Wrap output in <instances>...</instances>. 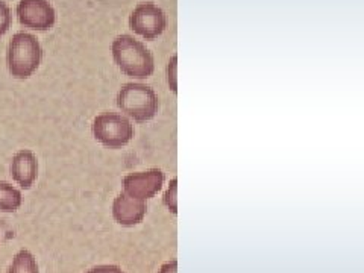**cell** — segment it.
<instances>
[{
  "instance_id": "obj_1",
  "label": "cell",
  "mask_w": 364,
  "mask_h": 273,
  "mask_svg": "<svg viewBox=\"0 0 364 273\" xmlns=\"http://www.w3.org/2000/svg\"><path fill=\"white\" fill-rule=\"evenodd\" d=\"M112 60L119 70L131 79L143 81L155 70V58L146 46L132 36H119L111 43Z\"/></svg>"
},
{
  "instance_id": "obj_2",
  "label": "cell",
  "mask_w": 364,
  "mask_h": 273,
  "mask_svg": "<svg viewBox=\"0 0 364 273\" xmlns=\"http://www.w3.org/2000/svg\"><path fill=\"white\" fill-rule=\"evenodd\" d=\"M43 61V48L36 36L17 32L9 40L6 49V65L9 75L16 79H29L38 70Z\"/></svg>"
},
{
  "instance_id": "obj_3",
  "label": "cell",
  "mask_w": 364,
  "mask_h": 273,
  "mask_svg": "<svg viewBox=\"0 0 364 273\" xmlns=\"http://www.w3.org/2000/svg\"><path fill=\"white\" fill-rule=\"evenodd\" d=\"M116 104L123 116L136 123L151 122L159 111V99L154 88L140 82L122 85Z\"/></svg>"
},
{
  "instance_id": "obj_4",
  "label": "cell",
  "mask_w": 364,
  "mask_h": 273,
  "mask_svg": "<svg viewBox=\"0 0 364 273\" xmlns=\"http://www.w3.org/2000/svg\"><path fill=\"white\" fill-rule=\"evenodd\" d=\"M91 132L95 140L108 149H122L128 146L134 135V123L123 114L119 112H100L91 123Z\"/></svg>"
},
{
  "instance_id": "obj_5",
  "label": "cell",
  "mask_w": 364,
  "mask_h": 273,
  "mask_svg": "<svg viewBox=\"0 0 364 273\" xmlns=\"http://www.w3.org/2000/svg\"><path fill=\"white\" fill-rule=\"evenodd\" d=\"M129 28L144 40L158 38L167 28L164 11L152 2L139 4L129 16Z\"/></svg>"
},
{
  "instance_id": "obj_6",
  "label": "cell",
  "mask_w": 364,
  "mask_h": 273,
  "mask_svg": "<svg viewBox=\"0 0 364 273\" xmlns=\"http://www.w3.org/2000/svg\"><path fill=\"white\" fill-rule=\"evenodd\" d=\"M16 14L21 26L46 32L55 26L56 13L49 0H20Z\"/></svg>"
},
{
  "instance_id": "obj_7",
  "label": "cell",
  "mask_w": 364,
  "mask_h": 273,
  "mask_svg": "<svg viewBox=\"0 0 364 273\" xmlns=\"http://www.w3.org/2000/svg\"><path fill=\"white\" fill-rule=\"evenodd\" d=\"M164 172L159 168H149L143 170V172H132L128 173L122 179V187L127 195L149 200L155 198L164 186Z\"/></svg>"
},
{
  "instance_id": "obj_8",
  "label": "cell",
  "mask_w": 364,
  "mask_h": 273,
  "mask_svg": "<svg viewBox=\"0 0 364 273\" xmlns=\"http://www.w3.org/2000/svg\"><path fill=\"white\" fill-rule=\"evenodd\" d=\"M147 203L146 200L132 198L122 191L112 202V218L122 226H135L140 225L146 218Z\"/></svg>"
},
{
  "instance_id": "obj_9",
  "label": "cell",
  "mask_w": 364,
  "mask_h": 273,
  "mask_svg": "<svg viewBox=\"0 0 364 273\" xmlns=\"http://www.w3.org/2000/svg\"><path fill=\"white\" fill-rule=\"evenodd\" d=\"M11 176L16 184L23 188L29 190L36 184L38 178V158L31 149H20L11 159L9 166Z\"/></svg>"
},
{
  "instance_id": "obj_10",
  "label": "cell",
  "mask_w": 364,
  "mask_h": 273,
  "mask_svg": "<svg viewBox=\"0 0 364 273\" xmlns=\"http://www.w3.org/2000/svg\"><path fill=\"white\" fill-rule=\"evenodd\" d=\"M23 202L21 191L9 182L0 181V211L16 213Z\"/></svg>"
},
{
  "instance_id": "obj_11",
  "label": "cell",
  "mask_w": 364,
  "mask_h": 273,
  "mask_svg": "<svg viewBox=\"0 0 364 273\" xmlns=\"http://www.w3.org/2000/svg\"><path fill=\"white\" fill-rule=\"evenodd\" d=\"M6 273H40L37 258L28 249H21L11 261Z\"/></svg>"
},
{
  "instance_id": "obj_12",
  "label": "cell",
  "mask_w": 364,
  "mask_h": 273,
  "mask_svg": "<svg viewBox=\"0 0 364 273\" xmlns=\"http://www.w3.org/2000/svg\"><path fill=\"white\" fill-rule=\"evenodd\" d=\"M163 202L170 213L178 214V178L176 176L170 179L167 190L164 193Z\"/></svg>"
},
{
  "instance_id": "obj_13",
  "label": "cell",
  "mask_w": 364,
  "mask_h": 273,
  "mask_svg": "<svg viewBox=\"0 0 364 273\" xmlns=\"http://www.w3.org/2000/svg\"><path fill=\"white\" fill-rule=\"evenodd\" d=\"M167 85L173 95H178V55L176 53L167 63Z\"/></svg>"
},
{
  "instance_id": "obj_14",
  "label": "cell",
  "mask_w": 364,
  "mask_h": 273,
  "mask_svg": "<svg viewBox=\"0 0 364 273\" xmlns=\"http://www.w3.org/2000/svg\"><path fill=\"white\" fill-rule=\"evenodd\" d=\"M11 21H13V16H11V9L4 2V0H0V38H2L5 33L9 31Z\"/></svg>"
},
{
  "instance_id": "obj_15",
  "label": "cell",
  "mask_w": 364,
  "mask_h": 273,
  "mask_svg": "<svg viewBox=\"0 0 364 273\" xmlns=\"http://www.w3.org/2000/svg\"><path fill=\"white\" fill-rule=\"evenodd\" d=\"M84 273H127V272L116 264H100L85 270Z\"/></svg>"
},
{
  "instance_id": "obj_16",
  "label": "cell",
  "mask_w": 364,
  "mask_h": 273,
  "mask_svg": "<svg viewBox=\"0 0 364 273\" xmlns=\"http://www.w3.org/2000/svg\"><path fill=\"white\" fill-rule=\"evenodd\" d=\"M158 273H178V261L172 259V261H167L161 267H159Z\"/></svg>"
}]
</instances>
